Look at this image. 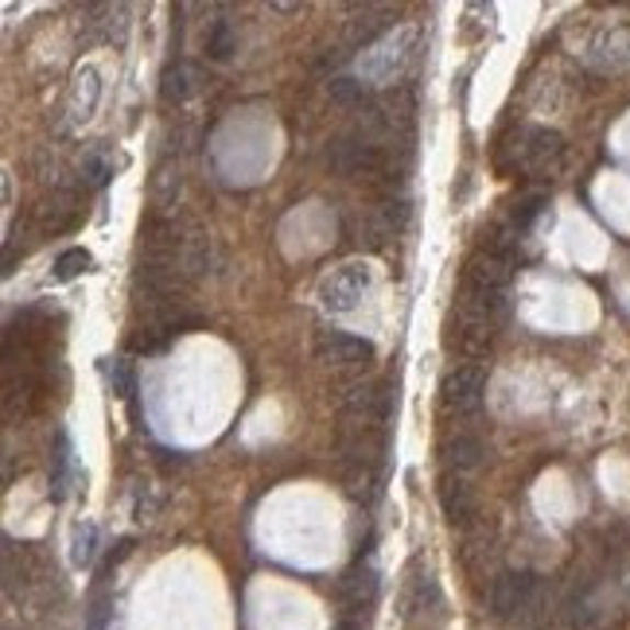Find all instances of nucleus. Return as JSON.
Returning <instances> with one entry per match:
<instances>
[{"label": "nucleus", "mask_w": 630, "mask_h": 630, "mask_svg": "<svg viewBox=\"0 0 630 630\" xmlns=\"http://www.w3.org/2000/svg\"><path fill=\"white\" fill-rule=\"evenodd\" d=\"M541 580L533 572H503L491 584V611L503 622H526L541 615Z\"/></svg>", "instance_id": "obj_1"}, {"label": "nucleus", "mask_w": 630, "mask_h": 630, "mask_svg": "<svg viewBox=\"0 0 630 630\" xmlns=\"http://www.w3.org/2000/svg\"><path fill=\"white\" fill-rule=\"evenodd\" d=\"M370 289H374V269L367 261H350L319 281V304L331 315H347L362 304Z\"/></svg>", "instance_id": "obj_2"}, {"label": "nucleus", "mask_w": 630, "mask_h": 630, "mask_svg": "<svg viewBox=\"0 0 630 630\" xmlns=\"http://www.w3.org/2000/svg\"><path fill=\"white\" fill-rule=\"evenodd\" d=\"M315 358L331 370H358L374 358V342L358 339V335H347V331H324L315 339Z\"/></svg>", "instance_id": "obj_3"}, {"label": "nucleus", "mask_w": 630, "mask_h": 630, "mask_svg": "<svg viewBox=\"0 0 630 630\" xmlns=\"http://www.w3.org/2000/svg\"><path fill=\"white\" fill-rule=\"evenodd\" d=\"M486 393V374L479 367H460L440 382V405L443 413H471Z\"/></svg>", "instance_id": "obj_4"}, {"label": "nucleus", "mask_w": 630, "mask_h": 630, "mask_svg": "<svg viewBox=\"0 0 630 630\" xmlns=\"http://www.w3.org/2000/svg\"><path fill=\"white\" fill-rule=\"evenodd\" d=\"M514 277V261L506 254H494V249H479L468 261V289L483 292V296H498V292L510 284Z\"/></svg>", "instance_id": "obj_5"}, {"label": "nucleus", "mask_w": 630, "mask_h": 630, "mask_svg": "<svg viewBox=\"0 0 630 630\" xmlns=\"http://www.w3.org/2000/svg\"><path fill=\"white\" fill-rule=\"evenodd\" d=\"M592 63H596L599 70H630V27H611V32H604L596 43H592Z\"/></svg>", "instance_id": "obj_6"}, {"label": "nucleus", "mask_w": 630, "mask_h": 630, "mask_svg": "<svg viewBox=\"0 0 630 630\" xmlns=\"http://www.w3.org/2000/svg\"><path fill=\"white\" fill-rule=\"evenodd\" d=\"M409 43H413V32L409 27H401L393 40L378 43L374 52L362 59V67H367V75L374 78V82H385V78L393 75V67H397L401 59H405V52H409Z\"/></svg>", "instance_id": "obj_7"}, {"label": "nucleus", "mask_w": 630, "mask_h": 630, "mask_svg": "<svg viewBox=\"0 0 630 630\" xmlns=\"http://www.w3.org/2000/svg\"><path fill=\"white\" fill-rule=\"evenodd\" d=\"M339 596H342V604H347L350 611H367V607H374V599H378V572L367 569V564L350 569L347 576H342Z\"/></svg>", "instance_id": "obj_8"}, {"label": "nucleus", "mask_w": 630, "mask_h": 630, "mask_svg": "<svg viewBox=\"0 0 630 630\" xmlns=\"http://www.w3.org/2000/svg\"><path fill=\"white\" fill-rule=\"evenodd\" d=\"M521 156H526V168L545 171L549 164H556L564 156V137L553 133V128H533L526 145H521Z\"/></svg>", "instance_id": "obj_9"}, {"label": "nucleus", "mask_w": 630, "mask_h": 630, "mask_svg": "<svg viewBox=\"0 0 630 630\" xmlns=\"http://www.w3.org/2000/svg\"><path fill=\"white\" fill-rule=\"evenodd\" d=\"M331 164L347 176H358V171H378L382 168V153L374 145H358V140H339L331 153Z\"/></svg>", "instance_id": "obj_10"}, {"label": "nucleus", "mask_w": 630, "mask_h": 630, "mask_svg": "<svg viewBox=\"0 0 630 630\" xmlns=\"http://www.w3.org/2000/svg\"><path fill=\"white\" fill-rule=\"evenodd\" d=\"M199 94V70L188 67V63H179V67H168L164 70V82H160V98L168 105H183L188 98Z\"/></svg>", "instance_id": "obj_11"}, {"label": "nucleus", "mask_w": 630, "mask_h": 630, "mask_svg": "<svg viewBox=\"0 0 630 630\" xmlns=\"http://www.w3.org/2000/svg\"><path fill=\"white\" fill-rule=\"evenodd\" d=\"M440 506L443 514H448V521H468L471 514H475V494H471V486L463 483V479H443L440 483Z\"/></svg>", "instance_id": "obj_12"}, {"label": "nucleus", "mask_w": 630, "mask_h": 630, "mask_svg": "<svg viewBox=\"0 0 630 630\" xmlns=\"http://www.w3.org/2000/svg\"><path fill=\"white\" fill-rule=\"evenodd\" d=\"M443 455H448V463L455 468V475L460 471H475L483 468V443L475 440V436H455V440H448V448H443Z\"/></svg>", "instance_id": "obj_13"}, {"label": "nucleus", "mask_w": 630, "mask_h": 630, "mask_svg": "<svg viewBox=\"0 0 630 630\" xmlns=\"http://www.w3.org/2000/svg\"><path fill=\"white\" fill-rule=\"evenodd\" d=\"M432 611H440V592H436V580L425 576V580H417V584L409 588V599H405V615H409V619H420V615H432Z\"/></svg>", "instance_id": "obj_14"}, {"label": "nucleus", "mask_w": 630, "mask_h": 630, "mask_svg": "<svg viewBox=\"0 0 630 630\" xmlns=\"http://www.w3.org/2000/svg\"><path fill=\"white\" fill-rule=\"evenodd\" d=\"M94 553H98V526L94 521H78L75 537H70V561L78 569H86V564H94Z\"/></svg>", "instance_id": "obj_15"}, {"label": "nucleus", "mask_w": 630, "mask_h": 630, "mask_svg": "<svg viewBox=\"0 0 630 630\" xmlns=\"http://www.w3.org/2000/svg\"><path fill=\"white\" fill-rule=\"evenodd\" d=\"M179 188H183V176H179L176 164H160V171H156V179H153V199H156V206H176Z\"/></svg>", "instance_id": "obj_16"}, {"label": "nucleus", "mask_w": 630, "mask_h": 630, "mask_svg": "<svg viewBox=\"0 0 630 630\" xmlns=\"http://www.w3.org/2000/svg\"><path fill=\"white\" fill-rule=\"evenodd\" d=\"M327 94H331V102L350 105V110H362V102H367V86L358 82V78H331V82H327Z\"/></svg>", "instance_id": "obj_17"}, {"label": "nucleus", "mask_w": 630, "mask_h": 630, "mask_svg": "<svg viewBox=\"0 0 630 630\" xmlns=\"http://www.w3.org/2000/svg\"><path fill=\"white\" fill-rule=\"evenodd\" d=\"M82 176L90 188H102L105 179L113 176V156L105 153V148H90V153L82 156Z\"/></svg>", "instance_id": "obj_18"}, {"label": "nucleus", "mask_w": 630, "mask_h": 630, "mask_svg": "<svg viewBox=\"0 0 630 630\" xmlns=\"http://www.w3.org/2000/svg\"><path fill=\"white\" fill-rule=\"evenodd\" d=\"M234 47H238V40H234V27L230 24H214L211 40H206V52H211V59L226 63L234 55Z\"/></svg>", "instance_id": "obj_19"}, {"label": "nucleus", "mask_w": 630, "mask_h": 630, "mask_svg": "<svg viewBox=\"0 0 630 630\" xmlns=\"http://www.w3.org/2000/svg\"><path fill=\"white\" fill-rule=\"evenodd\" d=\"M86 269H90V254H86V249H67V254H59V261H55V277H59V281H75Z\"/></svg>", "instance_id": "obj_20"}, {"label": "nucleus", "mask_w": 630, "mask_h": 630, "mask_svg": "<svg viewBox=\"0 0 630 630\" xmlns=\"http://www.w3.org/2000/svg\"><path fill=\"white\" fill-rule=\"evenodd\" d=\"M385 24H390V20L374 16V12H362L358 20H350V43H355V47H358V43H370Z\"/></svg>", "instance_id": "obj_21"}, {"label": "nucleus", "mask_w": 630, "mask_h": 630, "mask_svg": "<svg viewBox=\"0 0 630 630\" xmlns=\"http://www.w3.org/2000/svg\"><path fill=\"white\" fill-rule=\"evenodd\" d=\"M110 382L121 397H133V367H128L125 358H113L110 362Z\"/></svg>", "instance_id": "obj_22"}, {"label": "nucleus", "mask_w": 630, "mask_h": 630, "mask_svg": "<svg viewBox=\"0 0 630 630\" xmlns=\"http://www.w3.org/2000/svg\"><path fill=\"white\" fill-rule=\"evenodd\" d=\"M545 206V195H529L518 203V211H514V226H529V222L537 218V211Z\"/></svg>", "instance_id": "obj_23"}, {"label": "nucleus", "mask_w": 630, "mask_h": 630, "mask_svg": "<svg viewBox=\"0 0 630 630\" xmlns=\"http://www.w3.org/2000/svg\"><path fill=\"white\" fill-rule=\"evenodd\" d=\"M90 630H105V604H94V611H90Z\"/></svg>", "instance_id": "obj_24"}, {"label": "nucleus", "mask_w": 630, "mask_h": 630, "mask_svg": "<svg viewBox=\"0 0 630 630\" xmlns=\"http://www.w3.org/2000/svg\"><path fill=\"white\" fill-rule=\"evenodd\" d=\"M335 630H358V627H355V622H339Z\"/></svg>", "instance_id": "obj_25"}]
</instances>
